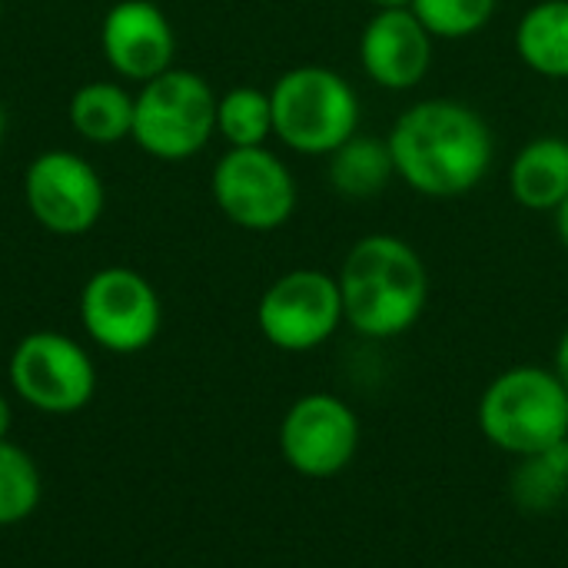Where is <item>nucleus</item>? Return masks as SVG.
Returning a JSON list of instances; mask_svg holds the SVG:
<instances>
[{
  "label": "nucleus",
  "mask_w": 568,
  "mask_h": 568,
  "mask_svg": "<svg viewBox=\"0 0 568 568\" xmlns=\"http://www.w3.org/2000/svg\"><path fill=\"white\" fill-rule=\"evenodd\" d=\"M80 323L106 353H143L163 326L160 293L130 266H103L80 290Z\"/></svg>",
  "instance_id": "nucleus-9"
},
{
  "label": "nucleus",
  "mask_w": 568,
  "mask_h": 568,
  "mask_svg": "<svg viewBox=\"0 0 568 568\" xmlns=\"http://www.w3.org/2000/svg\"><path fill=\"white\" fill-rule=\"evenodd\" d=\"M7 376L13 393L47 416H73L97 393V366L87 349L53 329L27 333L13 346Z\"/></svg>",
  "instance_id": "nucleus-8"
},
{
  "label": "nucleus",
  "mask_w": 568,
  "mask_h": 568,
  "mask_svg": "<svg viewBox=\"0 0 568 568\" xmlns=\"http://www.w3.org/2000/svg\"><path fill=\"white\" fill-rule=\"evenodd\" d=\"M409 10L436 40H469L493 23L499 0H413Z\"/></svg>",
  "instance_id": "nucleus-21"
},
{
  "label": "nucleus",
  "mask_w": 568,
  "mask_h": 568,
  "mask_svg": "<svg viewBox=\"0 0 568 568\" xmlns=\"http://www.w3.org/2000/svg\"><path fill=\"white\" fill-rule=\"evenodd\" d=\"M100 50L120 80L146 83L173 67L176 33L153 0H116L100 23Z\"/></svg>",
  "instance_id": "nucleus-13"
},
{
  "label": "nucleus",
  "mask_w": 568,
  "mask_h": 568,
  "mask_svg": "<svg viewBox=\"0 0 568 568\" xmlns=\"http://www.w3.org/2000/svg\"><path fill=\"white\" fill-rule=\"evenodd\" d=\"M216 133V93L196 70L170 67L140 83L130 140L163 163L196 156Z\"/></svg>",
  "instance_id": "nucleus-5"
},
{
  "label": "nucleus",
  "mask_w": 568,
  "mask_h": 568,
  "mask_svg": "<svg viewBox=\"0 0 568 568\" xmlns=\"http://www.w3.org/2000/svg\"><path fill=\"white\" fill-rule=\"evenodd\" d=\"M552 223H556V236H559V243L568 250V196L562 200V206L552 213Z\"/></svg>",
  "instance_id": "nucleus-23"
},
{
  "label": "nucleus",
  "mask_w": 568,
  "mask_h": 568,
  "mask_svg": "<svg viewBox=\"0 0 568 568\" xmlns=\"http://www.w3.org/2000/svg\"><path fill=\"white\" fill-rule=\"evenodd\" d=\"M37 463L13 443L0 439V529L27 523L40 506Z\"/></svg>",
  "instance_id": "nucleus-20"
},
{
  "label": "nucleus",
  "mask_w": 568,
  "mask_h": 568,
  "mask_svg": "<svg viewBox=\"0 0 568 568\" xmlns=\"http://www.w3.org/2000/svg\"><path fill=\"white\" fill-rule=\"evenodd\" d=\"M566 443H568V439H566Z\"/></svg>",
  "instance_id": "nucleus-28"
},
{
  "label": "nucleus",
  "mask_w": 568,
  "mask_h": 568,
  "mask_svg": "<svg viewBox=\"0 0 568 568\" xmlns=\"http://www.w3.org/2000/svg\"><path fill=\"white\" fill-rule=\"evenodd\" d=\"M326 176H329V186L343 200L379 196L396 180V166H393L386 136L379 140L369 133H353L343 146H336L326 156Z\"/></svg>",
  "instance_id": "nucleus-17"
},
{
  "label": "nucleus",
  "mask_w": 568,
  "mask_h": 568,
  "mask_svg": "<svg viewBox=\"0 0 568 568\" xmlns=\"http://www.w3.org/2000/svg\"><path fill=\"white\" fill-rule=\"evenodd\" d=\"M509 196L529 213H556L568 196V136L542 133L509 163Z\"/></svg>",
  "instance_id": "nucleus-14"
},
{
  "label": "nucleus",
  "mask_w": 568,
  "mask_h": 568,
  "mask_svg": "<svg viewBox=\"0 0 568 568\" xmlns=\"http://www.w3.org/2000/svg\"><path fill=\"white\" fill-rule=\"evenodd\" d=\"M479 433L513 459L546 453L568 439V393L552 366H513L479 396Z\"/></svg>",
  "instance_id": "nucleus-3"
},
{
  "label": "nucleus",
  "mask_w": 568,
  "mask_h": 568,
  "mask_svg": "<svg viewBox=\"0 0 568 568\" xmlns=\"http://www.w3.org/2000/svg\"><path fill=\"white\" fill-rule=\"evenodd\" d=\"M3 136H7V113H3V106H0V143H3Z\"/></svg>",
  "instance_id": "nucleus-26"
},
{
  "label": "nucleus",
  "mask_w": 568,
  "mask_h": 568,
  "mask_svg": "<svg viewBox=\"0 0 568 568\" xmlns=\"http://www.w3.org/2000/svg\"><path fill=\"white\" fill-rule=\"evenodd\" d=\"M513 40L519 60L532 73L568 80V0H536L526 7Z\"/></svg>",
  "instance_id": "nucleus-16"
},
{
  "label": "nucleus",
  "mask_w": 568,
  "mask_h": 568,
  "mask_svg": "<svg viewBox=\"0 0 568 568\" xmlns=\"http://www.w3.org/2000/svg\"><path fill=\"white\" fill-rule=\"evenodd\" d=\"M23 203L47 233L83 236L100 223L106 190L97 166L73 150H43L23 170Z\"/></svg>",
  "instance_id": "nucleus-10"
},
{
  "label": "nucleus",
  "mask_w": 568,
  "mask_h": 568,
  "mask_svg": "<svg viewBox=\"0 0 568 568\" xmlns=\"http://www.w3.org/2000/svg\"><path fill=\"white\" fill-rule=\"evenodd\" d=\"M373 10H409L413 0H369Z\"/></svg>",
  "instance_id": "nucleus-24"
},
{
  "label": "nucleus",
  "mask_w": 568,
  "mask_h": 568,
  "mask_svg": "<svg viewBox=\"0 0 568 568\" xmlns=\"http://www.w3.org/2000/svg\"><path fill=\"white\" fill-rule=\"evenodd\" d=\"M346 326L366 339L409 333L429 303V270L419 250L396 233L359 236L336 273Z\"/></svg>",
  "instance_id": "nucleus-2"
},
{
  "label": "nucleus",
  "mask_w": 568,
  "mask_h": 568,
  "mask_svg": "<svg viewBox=\"0 0 568 568\" xmlns=\"http://www.w3.org/2000/svg\"><path fill=\"white\" fill-rule=\"evenodd\" d=\"M273 136L303 156H329L359 133L363 106L356 87L329 67L303 63L280 73L270 87Z\"/></svg>",
  "instance_id": "nucleus-4"
},
{
  "label": "nucleus",
  "mask_w": 568,
  "mask_h": 568,
  "mask_svg": "<svg viewBox=\"0 0 568 568\" xmlns=\"http://www.w3.org/2000/svg\"><path fill=\"white\" fill-rule=\"evenodd\" d=\"M133 106L136 93H130L116 80H90L73 90L67 116L77 136L97 146H113L130 140L133 133Z\"/></svg>",
  "instance_id": "nucleus-15"
},
{
  "label": "nucleus",
  "mask_w": 568,
  "mask_h": 568,
  "mask_svg": "<svg viewBox=\"0 0 568 568\" xmlns=\"http://www.w3.org/2000/svg\"><path fill=\"white\" fill-rule=\"evenodd\" d=\"M552 373L559 376V383L566 386V393H568V326L562 329L559 343H556V356H552Z\"/></svg>",
  "instance_id": "nucleus-22"
},
{
  "label": "nucleus",
  "mask_w": 568,
  "mask_h": 568,
  "mask_svg": "<svg viewBox=\"0 0 568 568\" xmlns=\"http://www.w3.org/2000/svg\"><path fill=\"white\" fill-rule=\"evenodd\" d=\"M359 416L333 393L300 396L280 423V453L296 476L333 479L359 453Z\"/></svg>",
  "instance_id": "nucleus-11"
},
{
  "label": "nucleus",
  "mask_w": 568,
  "mask_h": 568,
  "mask_svg": "<svg viewBox=\"0 0 568 568\" xmlns=\"http://www.w3.org/2000/svg\"><path fill=\"white\" fill-rule=\"evenodd\" d=\"M256 326L280 353H313L326 346L339 326H346L336 273L296 266L276 276L256 303Z\"/></svg>",
  "instance_id": "nucleus-7"
},
{
  "label": "nucleus",
  "mask_w": 568,
  "mask_h": 568,
  "mask_svg": "<svg viewBox=\"0 0 568 568\" xmlns=\"http://www.w3.org/2000/svg\"><path fill=\"white\" fill-rule=\"evenodd\" d=\"M386 146L413 193L429 200H456L473 193L496 156V136L489 120L466 100L429 97L406 106L389 133Z\"/></svg>",
  "instance_id": "nucleus-1"
},
{
  "label": "nucleus",
  "mask_w": 568,
  "mask_h": 568,
  "mask_svg": "<svg viewBox=\"0 0 568 568\" xmlns=\"http://www.w3.org/2000/svg\"><path fill=\"white\" fill-rule=\"evenodd\" d=\"M7 433H10V403L0 393V439H7Z\"/></svg>",
  "instance_id": "nucleus-25"
},
{
  "label": "nucleus",
  "mask_w": 568,
  "mask_h": 568,
  "mask_svg": "<svg viewBox=\"0 0 568 568\" xmlns=\"http://www.w3.org/2000/svg\"><path fill=\"white\" fill-rule=\"evenodd\" d=\"M0 17H3V10H0Z\"/></svg>",
  "instance_id": "nucleus-27"
},
{
  "label": "nucleus",
  "mask_w": 568,
  "mask_h": 568,
  "mask_svg": "<svg viewBox=\"0 0 568 568\" xmlns=\"http://www.w3.org/2000/svg\"><path fill=\"white\" fill-rule=\"evenodd\" d=\"M509 493L523 513H552L568 496V443L516 459Z\"/></svg>",
  "instance_id": "nucleus-18"
},
{
  "label": "nucleus",
  "mask_w": 568,
  "mask_h": 568,
  "mask_svg": "<svg viewBox=\"0 0 568 568\" xmlns=\"http://www.w3.org/2000/svg\"><path fill=\"white\" fill-rule=\"evenodd\" d=\"M356 50L363 73L376 87L389 93H406L429 77L436 37L413 10H376L363 27Z\"/></svg>",
  "instance_id": "nucleus-12"
},
{
  "label": "nucleus",
  "mask_w": 568,
  "mask_h": 568,
  "mask_svg": "<svg viewBox=\"0 0 568 568\" xmlns=\"http://www.w3.org/2000/svg\"><path fill=\"white\" fill-rule=\"evenodd\" d=\"M210 193L216 210L250 233L286 226L300 203L293 170L270 146H230L210 173Z\"/></svg>",
  "instance_id": "nucleus-6"
},
{
  "label": "nucleus",
  "mask_w": 568,
  "mask_h": 568,
  "mask_svg": "<svg viewBox=\"0 0 568 568\" xmlns=\"http://www.w3.org/2000/svg\"><path fill=\"white\" fill-rule=\"evenodd\" d=\"M216 136H223L226 146H266L273 136L270 90L233 87L216 97Z\"/></svg>",
  "instance_id": "nucleus-19"
}]
</instances>
